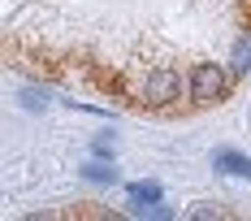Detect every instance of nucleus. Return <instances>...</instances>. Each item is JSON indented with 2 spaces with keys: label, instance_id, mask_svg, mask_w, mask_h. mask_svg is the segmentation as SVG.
Segmentation results:
<instances>
[{
  "label": "nucleus",
  "instance_id": "obj_1",
  "mask_svg": "<svg viewBox=\"0 0 251 221\" xmlns=\"http://www.w3.org/2000/svg\"><path fill=\"white\" fill-rule=\"evenodd\" d=\"M229 83H234V70L217 65V61H200V65H191V74H186L191 104H200V109H208V104H221V100L229 96Z\"/></svg>",
  "mask_w": 251,
  "mask_h": 221
},
{
  "label": "nucleus",
  "instance_id": "obj_7",
  "mask_svg": "<svg viewBox=\"0 0 251 221\" xmlns=\"http://www.w3.org/2000/svg\"><path fill=\"white\" fill-rule=\"evenodd\" d=\"M191 217H226V208H212V204H203V208H191Z\"/></svg>",
  "mask_w": 251,
  "mask_h": 221
},
{
  "label": "nucleus",
  "instance_id": "obj_4",
  "mask_svg": "<svg viewBox=\"0 0 251 221\" xmlns=\"http://www.w3.org/2000/svg\"><path fill=\"white\" fill-rule=\"evenodd\" d=\"M229 70H234V78H243V74L251 70V30H243V35L234 39V52H229Z\"/></svg>",
  "mask_w": 251,
  "mask_h": 221
},
{
  "label": "nucleus",
  "instance_id": "obj_6",
  "mask_svg": "<svg viewBox=\"0 0 251 221\" xmlns=\"http://www.w3.org/2000/svg\"><path fill=\"white\" fill-rule=\"evenodd\" d=\"M82 178H91V182H113L117 169H108V165H100V161H87V165H82Z\"/></svg>",
  "mask_w": 251,
  "mask_h": 221
},
{
  "label": "nucleus",
  "instance_id": "obj_8",
  "mask_svg": "<svg viewBox=\"0 0 251 221\" xmlns=\"http://www.w3.org/2000/svg\"><path fill=\"white\" fill-rule=\"evenodd\" d=\"M91 147H96V156H113V143H108V139H96Z\"/></svg>",
  "mask_w": 251,
  "mask_h": 221
},
{
  "label": "nucleus",
  "instance_id": "obj_2",
  "mask_svg": "<svg viewBox=\"0 0 251 221\" xmlns=\"http://www.w3.org/2000/svg\"><path fill=\"white\" fill-rule=\"evenodd\" d=\"M182 100V74L174 65H151L143 74V83H139V104H148V109H169Z\"/></svg>",
  "mask_w": 251,
  "mask_h": 221
},
{
  "label": "nucleus",
  "instance_id": "obj_5",
  "mask_svg": "<svg viewBox=\"0 0 251 221\" xmlns=\"http://www.w3.org/2000/svg\"><path fill=\"white\" fill-rule=\"evenodd\" d=\"M126 195H130V204H156L160 199V182H130Z\"/></svg>",
  "mask_w": 251,
  "mask_h": 221
},
{
  "label": "nucleus",
  "instance_id": "obj_3",
  "mask_svg": "<svg viewBox=\"0 0 251 221\" xmlns=\"http://www.w3.org/2000/svg\"><path fill=\"white\" fill-rule=\"evenodd\" d=\"M212 165L221 173H234V178H251V156H243V152H229V147H221L217 156H212Z\"/></svg>",
  "mask_w": 251,
  "mask_h": 221
}]
</instances>
